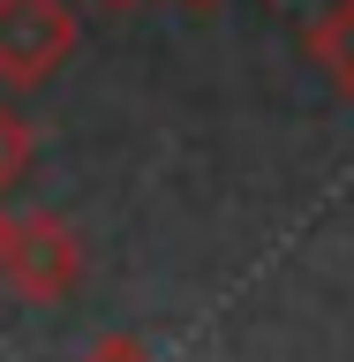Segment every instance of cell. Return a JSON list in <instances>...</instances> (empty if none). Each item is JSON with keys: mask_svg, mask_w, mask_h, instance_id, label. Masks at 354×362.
Here are the masks:
<instances>
[{"mask_svg": "<svg viewBox=\"0 0 354 362\" xmlns=\"http://www.w3.org/2000/svg\"><path fill=\"white\" fill-rule=\"evenodd\" d=\"M203 8H211V0H203Z\"/></svg>", "mask_w": 354, "mask_h": 362, "instance_id": "8", "label": "cell"}, {"mask_svg": "<svg viewBox=\"0 0 354 362\" xmlns=\"http://www.w3.org/2000/svg\"><path fill=\"white\" fill-rule=\"evenodd\" d=\"M8 226H16V219H8V211H0V264H8Z\"/></svg>", "mask_w": 354, "mask_h": 362, "instance_id": "6", "label": "cell"}, {"mask_svg": "<svg viewBox=\"0 0 354 362\" xmlns=\"http://www.w3.org/2000/svg\"><path fill=\"white\" fill-rule=\"evenodd\" d=\"M76 53V16L68 0H0V83H45Z\"/></svg>", "mask_w": 354, "mask_h": 362, "instance_id": "1", "label": "cell"}, {"mask_svg": "<svg viewBox=\"0 0 354 362\" xmlns=\"http://www.w3.org/2000/svg\"><path fill=\"white\" fill-rule=\"evenodd\" d=\"M309 53L324 61V76H332V83L354 98V0H332V8L317 16V30H309Z\"/></svg>", "mask_w": 354, "mask_h": 362, "instance_id": "3", "label": "cell"}, {"mask_svg": "<svg viewBox=\"0 0 354 362\" xmlns=\"http://www.w3.org/2000/svg\"><path fill=\"white\" fill-rule=\"evenodd\" d=\"M106 8H136V0H106Z\"/></svg>", "mask_w": 354, "mask_h": 362, "instance_id": "7", "label": "cell"}, {"mask_svg": "<svg viewBox=\"0 0 354 362\" xmlns=\"http://www.w3.org/2000/svg\"><path fill=\"white\" fill-rule=\"evenodd\" d=\"M30 151H38V144H30V121H23L16 106H0V189L30 166Z\"/></svg>", "mask_w": 354, "mask_h": 362, "instance_id": "4", "label": "cell"}, {"mask_svg": "<svg viewBox=\"0 0 354 362\" xmlns=\"http://www.w3.org/2000/svg\"><path fill=\"white\" fill-rule=\"evenodd\" d=\"M76 272H83V242L68 234V219L23 211V219L8 226V264H0V279H8L23 302H61V294L76 287Z\"/></svg>", "mask_w": 354, "mask_h": 362, "instance_id": "2", "label": "cell"}, {"mask_svg": "<svg viewBox=\"0 0 354 362\" xmlns=\"http://www.w3.org/2000/svg\"><path fill=\"white\" fill-rule=\"evenodd\" d=\"M76 362H158L151 347H143V339H129V332H106L98 339V347H83V355Z\"/></svg>", "mask_w": 354, "mask_h": 362, "instance_id": "5", "label": "cell"}]
</instances>
